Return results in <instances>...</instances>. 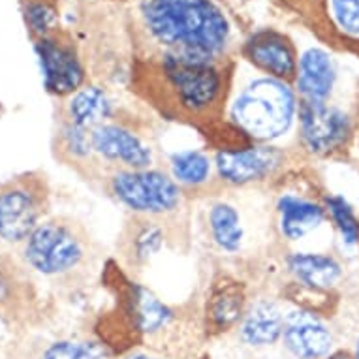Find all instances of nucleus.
Segmentation results:
<instances>
[{
  "label": "nucleus",
  "mask_w": 359,
  "mask_h": 359,
  "mask_svg": "<svg viewBox=\"0 0 359 359\" xmlns=\"http://www.w3.org/2000/svg\"><path fill=\"white\" fill-rule=\"evenodd\" d=\"M132 62L231 65L248 34L230 0H123Z\"/></svg>",
  "instance_id": "obj_1"
},
{
  "label": "nucleus",
  "mask_w": 359,
  "mask_h": 359,
  "mask_svg": "<svg viewBox=\"0 0 359 359\" xmlns=\"http://www.w3.org/2000/svg\"><path fill=\"white\" fill-rule=\"evenodd\" d=\"M236 65L132 62L130 83L160 118L196 130L209 143L224 128Z\"/></svg>",
  "instance_id": "obj_2"
},
{
  "label": "nucleus",
  "mask_w": 359,
  "mask_h": 359,
  "mask_svg": "<svg viewBox=\"0 0 359 359\" xmlns=\"http://www.w3.org/2000/svg\"><path fill=\"white\" fill-rule=\"evenodd\" d=\"M224 267H258L280 254L273 228L271 190L217 189L194 200L192 231Z\"/></svg>",
  "instance_id": "obj_3"
},
{
  "label": "nucleus",
  "mask_w": 359,
  "mask_h": 359,
  "mask_svg": "<svg viewBox=\"0 0 359 359\" xmlns=\"http://www.w3.org/2000/svg\"><path fill=\"white\" fill-rule=\"evenodd\" d=\"M299 96L292 83L237 60L224 109V130L243 142L295 149Z\"/></svg>",
  "instance_id": "obj_4"
},
{
  "label": "nucleus",
  "mask_w": 359,
  "mask_h": 359,
  "mask_svg": "<svg viewBox=\"0 0 359 359\" xmlns=\"http://www.w3.org/2000/svg\"><path fill=\"white\" fill-rule=\"evenodd\" d=\"M102 283L115 297L118 320L134 341L149 352L171 359L184 358L187 352L179 341L187 339L192 314L184 306L173 305L149 284L130 277L117 259H107L102 269Z\"/></svg>",
  "instance_id": "obj_5"
},
{
  "label": "nucleus",
  "mask_w": 359,
  "mask_h": 359,
  "mask_svg": "<svg viewBox=\"0 0 359 359\" xmlns=\"http://www.w3.org/2000/svg\"><path fill=\"white\" fill-rule=\"evenodd\" d=\"M15 254L36 278L59 290L87 284L100 262L90 231L68 215H49Z\"/></svg>",
  "instance_id": "obj_6"
},
{
  "label": "nucleus",
  "mask_w": 359,
  "mask_h": 359,
  "mask_svg": "<svg viewBox=\"0 0 359 359\" xmlns=\"http://www.w3.org/2000/svg\"><path fill=\"white\" fill-rule=\"evenodd\" d=\"M98 192L123 207L130 217L192 228L194 201L162 168L109 170L96 187Z\"/></svg>",
  "instance_id": "obj_7"
},
{
  "label": "nucleus",
  "mask_w": 359,
  "mask_h": 359,
  "mask_svg": "<svg viewBox=\"0 0 359 359\" xmlns=\"http://www.w3.org/2000/svg\"><path fill=\"white\" fill-rule=\"evenodd\" d=\"M324 190L295 165L271 189L273 228L280 250L314 248L312 239L330 228L325 211Z\"/></svg>",
  "instance_id": "obj_8"
},
{
  "label": "nucleus",
  "mask_w": 359,
  "mask_h": 359,
  "mask_svg": "<svg viewBox=\"0 0 359 359\" xmlns=\"http://www.w3.org/2000/svg\"><path fill=\"white\" fill-rule=\"evenodd\" d=\"M220 189L271 190L303 158L297 149L275 147L243 140L211 145Z\"/></svg>",
  "instance_id": "obj_9"
},
{
  "label": "nucleus",
  "mask_w": 359,
  "mask_h": 359,
  "mask_svg": "<svg viewBox=\"0 0 359 359\" xmlns=\"http://www.w3.org/2000/svg\"><path fill=\"white\" fill-rule=\"evenodd\" d=\"M51 215V183L46 171L29 170L0 181V248L15 250Z\"/></svg>",
  "instance_id": "obj_10"
},
{
  "label": "nucleus",
  "mask_w": 359,
  "mask_h": 359,
  "mask_svg": "<svg viewBox=\"0 0 359 359\" xmlns=\"http://www.w3.org/2000/svg\"><path fill=\"white\" fill-rule=\"evenodd\" d=\"M280 271L286 284L280 297L292 305L322 312L324 301L344 283L346 269L342 259L330 248L280 250Z\"/></svg>",
  "instance_id": "obj_11"
},
{
  "label": "nucleus",
  "mask_w": 359,
  "mask_h": 359,
  "mask_svg": "<svg viewBox=\"0 0 359 359\" xmlns=\"http://www.w3.org/2000/svg\"><path fill=\"white\" fill-rule=\"evenodd\" d=\"M192 239V228L128 215L117 239V262L130 277L142 280L165 254L187 252Z\"/></svg>",
  "instance_id": "obj_12"
},
{
  "label": "nucleus",
  "mask_w": 359,
  "mask_h": 359,
  "mask_svg": "<svg viewBox=\"0 0 359 359\" xmlns=\"http://www.w3.org/2000/svg\"><path fill=\"white\" fill-rule=\"evenodd\" d=\"M359 118L342 104H299L295 149L303 158L331 160L348 156Z\"/></svg>",
  "instance_id": "obj_13"
},
{
  "label": "nucleus",
  "mask_w": 359,
  "mask_h": 359,
  "mask_svg": "<svg viewBox=\"0 0 359 359\" xmlns=\"http://www.w3.org/2000/svg\"><path fill=\"white\" fill-rule=\"evenodd\" d=\"M90 140L96 158L106 171L145 170L160 165L154 130L130 111L90 130Z\"/></svg>",
  "instance_id": "obj_14"
},
{
  "label": "nucleus",
  "mask_w": 359,
  "mask_h": 359,
  "mask_svg": "<svg viewBox=\"0 0 359 359\" xmlns=\"http://www.w3.org/2000/svg\"><path fill=\"white\" fill-rule=\"evenodd\" d=\"M32 43L40 60L43 87L49 96L65 100L90 81L88 62L72 30L62 27Z\"/></svg>",
  "instance_id": "obj_15"
},
{
  "label": "nucleus",
  "mask_w": 359,
  "mask_h": 359,
  "mask_svg": "<svg viewBox=\"0 0 359 359\" xmlns=\"http://www.w3.org/2000/svg\"><path fill=\"white\" fill-rule=\"evenodd\" d=\"M250 297L252 288L241 273L228 267L215 271L207 283L200 309L205 337L215 339L236 333Z\"/></svg>",
  "instance_id": "obj_16"
},
{
  "label": "nucleus",
  "mask_w": 359,
  "mask_h": 359,
  "mask_svg": "<svg viewBox=\"0 0 359 359\" xmlns=\"http://www.w3.org/2000/svg\"><path fill=\"white\" fill-rule=\"evenodd\" d=\"M41 311L36 277L18 254L0 250V320L10 330H19L38 320Z\"/></svg>",
  "instance_id": "obj_17"
},
{
  "label": "nucleus",
  "mask_w": 359,
  "mask_h": 359,
  "mask_svg": "<svg viewBox=\"0 0 359 359\" xmlns=\"http://www.w3.org/2000/svg\"><path fill=\"white\" fill-rule=\"evenodd\" d=\"M239 60L259 74L294 83L299 62V49L286 32L269 27L252 30L245 36L239 49Z\"/></svg>",
  "instance_id": "obj_18"
},
{
  "label": "nucleus",
  "mask_w": 359,
  "mask_h": 359,
  "mask_svg": "<svg viewBox=\"0 0 359 359\" xmlns=\"http://www.w3.org/2000/svg\"><path fill=\"white\" fill-rule=\"evenodd\" d=\"M280 346L292 359H325L335 352V333L324 312L288 303Z\"/></svg>",
  "instance_id": "obj_19"
},
{
  "label": "nucleus",
  "mask_w": 359,
  "mask_h": 359,
  "mask_svg": "<svg viewBox=\"0 0 359 359\" xmlns=\"http://www.w3.org/2000/svg\"><path fill=\"white\" fill-rule=\"evenodd\" d=\"M160 165L192 198V201L220 189L215 173L211 145L207 142L201 145H183L160 151Z\"/></svg>",
  "instance_id": "obj_20"
},
{
  "label": "nucleus",
  "mask_w": 359,
  "mask_h": 359,
  "mask_svg": "<svg viewBox=\"0 0 359 359\" xmlns=\"http://www.w3.org/2000/svg\"><path fill=\"white\" fill-rule=\"evenodd\" d=\"M288 301L269 292H258L248 301V306L237 325L236 335L241 346L262 352L280 344Z\"/></svg>",
  "instance_id": "obj_21"
},
{
  "label": "nucleus",
  "mask_w": 359,
  "mask_h": 359,
  "mask_svg": "<svg viewBox=\"0 0 359 359\" xmlns=\"http://www.w3.org/2000/svg\"><path fill=\"white\" fill-rule=\"evenodd\" d=\"M51 149H53V156L60 164L70 168L93 189L98 187L106 170L100 164V160L96 158L93 140H90V130L76 126L62 118H55Z\"/></svg>",
  "instance_id": "obj_22"
},
{
  "label": "nucleus",
  "mask_w": 359,
  "mask_h": 359,
  "mask_svg": "<svg viewBox=\"0 0 359 359\" xmlns=\"http://www.w3.org/2000/svg\"><path fill=\"white\" fill-rule=\"evenodd\" d=\"M126 107L118 104L111 88H107L100 81H88L72 96L59 100L55 118H62L85 130H93L107 121L121 117Z\"/></svg>",
  "instance_id": "obj_23"
},
{
  "label": "nucleus",
  "mask_w": 359,
  "mask_h": 359,
  "mask_svg": "<svg viewBox=\"0 0 359 359\" xmlns=\"http://www.w3.org/2000/svg\"><path fill=\"white\" fill-rule=\"evenodd\" d=\"M294 88L303 104H331L335 102L339 85V68L330 51L309 48L299 53Z\"/></svg>",
  "instance_id": "obj_24"
},
{
  "label": "nucleus",
  "mask_w": 359,
  "mask_h": 359,
  "mask_svg": "<svg viewBox=\"0 0 359 359\" xmlns=\"http://www.w3.org/2000/svg\"><path fill=\"white\" fill-rule=\"evenodd\" d=\"M311 15L320 34L359 51V0H312Z\"/></svg>",
  "instance_id": "obj_25"
},
{
  "label": "nucleus",
  "mask_w": 359,
  "mask_h": 359,
  "mask_svg": "<svg viewBox=\"0 0 359 359\" xmlns=\"http://www.w3.org/2000/svg\"><path fill=\"white\" fill-rule=\"evenodd\" d=\"M324 200L330 226L337 243L342 250H358L359 248V215L353 205L341 194L335 192H324Z\"/></svg>",
  "instance_id": "obj_26"
},
{
  "label": "nucleus",
  "mask_w": 359,
  "mask_h": 359,
  "mask_svg": "<svg viewBox=\"0 0 359 359\" xmlns=\"http://www.w3.org/2000/svg\"><path fill=\"white\" fill-rule=\"evenodd\" d=\"M19 4L32 41L62 29V0H19Z\"/></svg>",
  "instance_id": "obj_27"
},
{
  "label": "nucleus",
  "mask_w": 359,
  "mask_h": 359,
  "mask_svg": "<svg viewBox=\"0 0 359 359\" xmlns=\"http://www.w3.org/2000/svg\"><path fill=\"white\" fill-rule=\"evenodd\" d=\"M111 355V348L102 339L66 337L51 342L41 352L40 359H109Z\"/></svg>",
  "instance_id": "obj_28"
},
{
  "label": "nucleus",
  "mask_w": 359,
  "mask_h": 359,
  "mask_svg": "<svg viewBox=\"0 0 359 359\" xmlns=\"http://www.w3.org/2000/svg\"><path fill=\"white\" fill-rule=\"evenodd\" d=\"M123 359H171L168 355H162V353L149 352V350H132L124 355Z\"/></svg>",
  "instance_id": "obj_29"
},
{
  "label": "nucleus",
  "mask_w": 359,
  "mask_h": 359,
  "mask_svg": "<svg viewBox=\"0 0 359 359\" xmlns=\"http://www.w3.org/2000/svg\"><path fill=\"white\" fill-rule=\"evenodd\" d=\"M348 156H352V158H355V162H358V165H359V130H358V134H355V140H353L352 149H350V153H348Z\"/></svg>",
  "instance_id": "obj_30"
},
{
  "label": "nucleus",
  "mask_w": 359,
  "mask_h": 359,
  "mask_svg": "<svg viewBox=\"0 0 359 359\" xmlns=\"http://www.w3.org/2000/svg\"><path fill=\"white\" fill-rule=\"evenodd\" d=\"M325 359H353V355L350 352H342V350H335V352L331 353L330 358Z\"/></svg>",
  "instance_id": "obj_31"
},
{
  "label": "nucleus",
  "mask_w": 359,
  "mask_h": 359,
  "mask_svg": "<svg viewBox=\"0 0 359 359\" xmlns=\"http://www.w3.org/2000/svg\"><path fill=\"white\" fill-rule=\"evenodd\" d=\"M286 2H288V4H295V6L299 8V10H303V12H305L306 2H309V0H286Z\"/></svg>",
  "instance_id": "obj_32"
},
{
  "label": "nucleus",
  "mask_w": 359,
  "mask_h": 359,
  "mask_svg": "<svg viewBox=\"0 0 359 359\" xmlns=\"http://www.w3.org/2000/svg\"><path fill=\"white\" fill-rule=\"evenodd\" d=\"M353 359H359V337H358V342H355V350H353Z\"/></svg>",
  "instance_id": "obj_33"
},
{
  "label": "nucleus",
  "mask_w": 359,
  "mask_h": 359,
  "mask_svg": "<svg viewBox=\"0 0 359 359\" xmlns=\"http://www.w3.org/2000/svg\"><path fill=\"white\" fill-rule=\"evenodd\" d=\"M355 115H358V118H359V100H358V111H355Z\"/></svg>",
  "instance_id": "obj_34"
},
{
  "label": "nucleus",
  "mask_w": 359,
  "mask_h": 359,
  "mask_svg": "<svg viewBox=\"0 0 359 359\" xmlns=\"http://www.w3.org/2000/svg\"><path fill=\"white\" fill-rule=\"evenodd\" d=\"M0 325H4V322H2V320H0Z\"/></svg>",
  "instance_id": "obj_35"
},
{
  "label": "nucleus",
  "mask_w": 359,
  "mask_h": 359,
  "mask_svg": "<svg viewBox=\"0 0 359 359\" xmlns=\"http://www.w3.org/2000/svg\"><path fill=\"white\" fill-rule=\"evenodd\" d=\"M0 250H2V248H0Z\"/></svg>",
  "instance_id": "obj_36"
}]
</instances>
